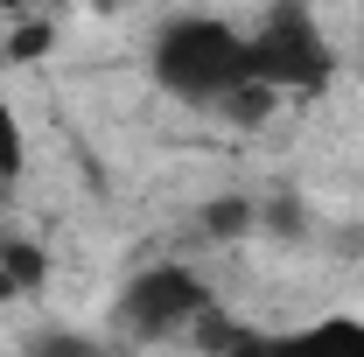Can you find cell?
Segmentation results:
<instances>
[{"label": "cell", "instance_id": "1", "mask_svg": "<svg viewBox=\"0 0 364 357\" xmlns=\"http://www.w3.org/2000/svg\"><path fill=\"white\" fill-rule=\"evenodd\" d=\"M147 70L168 98L196 112H225L231 98L252 91V43L225 14H168L147 43Z\"/></svg>", "mask_w": 364, "mask_h": 357}, {"label": "cell", "instance_id": "2", "mask_svg": "<svg viewBox=\"0 0 364 357\" xmlns=\"http://www.w3.org/2000/svg\"><path fill=\"white\" fill-rule=\"evenodd\" d=\"M245 43H252V85H267L273 98H287V91L309 98L336 78V49L322 36V21L309 14V0H273L267 21L245 28Z\"/></svg>", "mask_w": 364, "mask_h": 357}, {"label": "cell", "instance_id": "3", "mask_svg": "<svg viewBox=\"0 0 364 357\" xmlns=\"http://www.w3.org/2000/svg\"><path fill=\"white\" fill-rule=\"evenodd\" d=\"M210 309V287H203V273L182 267V260H154V267H140L127 287H119V329L134 336V343H168V336H189V322Z\"/></svg>", "mask_w": 364, "mask_h": 357}, {"label": "cell", "instance_id": "4", "mask_svg": "<svg viewBox=\"0 0 364 357\" xmlns=\"http://www.w3.org/2000/svg\"><path fill=\"white\" fill-rule=\"evenodd\" d=\"M196 224H203V238H210V245H238V238L259 224V203H252L245 189H231V196H210V203L196 211Z\"/></svg>", "mask_w": 364, "mask_h": 357}, {"label": "cell", "instance_id": "5", "mask_svg": "<svg viewBox=\"0 0 364 357\" xmlns=\"http://www.w3.org/2000/svg\"><path fill=\"white\" fill-rule=\"evenodd\" d=\"M287 351H364V322L358 315H322V322L287 336Z\"/></svg>", "mask_w": 364, "mask_h": 357}, {"label": "cell", "instance_id": "6", "mask_svg": "<svg viewBox=\"0 0 364 357\" xmlns=\"http://www.w3.org/2000/svg\"><path fill=\"white\" fill-rule=\"evenodd\" d=\"M0 267L14 273V287H21V294H36V287L49 280V260H43V245H36V238H0Z\"/></svg>", "mask_w": 364, "mask_h": 357}, {"label": "cell", "instance_id": "7", "mask_svg": "<svg viewBox=\"0 0 364 357\" xmlns=\"http://www.w3.org/2000/svg\"><path fill=\"white\" fill-rule=\"evenodd\" d=\"M49 49H56V28H49V21H36V14H14L7 63H36V56H49Z\"/></svg>", "mask_w": 364, "mask_h": 357}, {"label": "cell", "instance_id": "8", "mask_svg": "<svg viewBox=\"0 0 364 357\" xmlns=\"http://www.w3.org/2000/svg\"><path fill=\"white\" fill-rule=\"evenodd\" d=\"M28 169V134H21V119H14V105L0 98V182H14Z\"/></svg>", "mask_w": 364, "mask_h": 357}, {"label": "cell", "instance_id": "9", "mask_svg": "<svg viewBox=\"0 0 364 357\" xmlns=\"http://www.w3.org/2000/svg\"><path fill=\"white\" fill-rule=\"evenodd\" d=\"M7 302H21V287H14V273L0 267V309H7Z\"/></svg>", "mask_w": 364, "mask_h": 357}, {"label": "cell", "instance_id": "10", "mask_svg": "<svg viewBox=\"0 0 364 357\" xmlns=\"http://www.w3.org/2000/svg\"><path fill=\"white\" fill-rule=\"evenodd\" d=\"M28 7H43V0H0V14H28Z\"/></svg>", "mask_w": 364, "mask_h": 357}]
</instances>
